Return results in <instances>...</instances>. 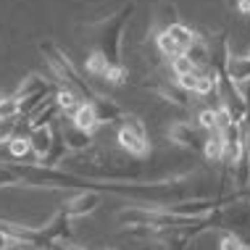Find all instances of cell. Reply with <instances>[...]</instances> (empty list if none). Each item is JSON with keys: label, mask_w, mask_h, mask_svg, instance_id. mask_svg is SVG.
<instances>
[{"label": "cell", "mask_w": 250, "mask_h": 250, "mask_svg": "<svg viewBox=\"0 0 250 250\" xmlns=\"http://www.w3.org/2000/svg\"><path fill=\"white\" fill-rule=\"evenodd\" d=\"M63 168L90 182H145V166L140 158L105 150V147H90L84 153H69L63 161Z\"/></svg>", "instance_id": "obj_1"}, {"label": "cell", "mask_w": 250, "mask_h": 250, "mask_svg": "<svg viewBox=\"0 0 250 250\" xmlns=\"http://www.w3.org/2000/svg\"><path fill=\"white\" fill-rule=\"evenodd\" d=\"M40 53L45 56V63H48V69L53 74V79L58 82V87H69V90L77 92L84 103H90V100L98 95L95 87L87 82V79H82V74L77 71V66L71 63L69 53L63 48H58L56 42L45 40V42H40Z\"/></svg>", "instance_id": "obj_2"}, {"label": "cell", "mask_w": 250, "mask_h": 250, "mask_svg": "<svg viewBox=\"0 0 250 250\" xmlns=\"http://www.w3.org/2000/svg\"><path fill=\"white\" fill-rule=\"evenodd\" d=\"M132 13H134V3H126L98 26V48L95 50L103 53L111 66L124 63V61H121V37H124L126 21L132 19Z\"/></svg>", "instance_id": "obj_3"}, {"label": "cell", "mask_w": 250, "mask_h": 250, "mask_svg": "<svg viewBox=\"0 0 250 250\" xmlns=\"http://www.w3.org/2000/svg\"><path fill=\"white\" fill-rule=\"evenodd\" d=\"M116 143L119 150L132 155V158H147L150 155V137H147V126L137 113H124L116 129Z\"/></svg>", "instance_id": "obj_4"}, {"label": "cell", "mask_w": 250, "mask_h": 250, "mask_svg": "<svg viewBox=\"0 0 250 250\" xmlns=\"http://www.w3.org/2000/svg\"><path fill=\"white\" fill-rule=\"evenodd\" d=\"M224 77L237 87V92L242 100H250V56H229L227 66H224Z\"/></svg>", "instance_id": "obj_5"}, {"label": "cell", "mask_w": 250, "mask_h": 250, "mask_svg": "<svg viewBox=\"0 0 250 250\" xmlns=\"http://www.w3.org/2000/svg\"><path fill=\"white\" fill-rule=\"evenodd\" d=\"M168 140L177 143L179 147L192 150V153H200L203 143H206V140L200 137V129L195 124H190V121H174V124L168 126Z\"/></svg>", "instance_id": "obj_6"}, {"label": "cell", "mask_w": 250, "mask_h": 250, "mask_svg": "<svg viewBox=\"0 0 250 250\" xmlns=\"http://www.w3.org/2000/svg\"><path fill=\"white\" fill-rule=\"evenodd\" d=\"M100 198H103L100 192L82 190V192L71 195V198H66V203H63L61 208H63V211L69 213L71 219H82V216H90V213L100 206Z\"/></svg>", "instance_id": "obj_7"}, {"label": "cell", "mask_w": 250, "mask_h": 250, "mask_svg": "<svg viewBox=\"0 0 250 250\" xmlns=\"http://www.w3.org/2000/svg\"><path fill=\"white\" fill-rule=\"evenodd\" d=\"M92 108H95V116H98V124H108V126H113V124H119L121 119H124V108H121L113 98H108V95H98L90 100Z\"/></svg>", "instance_id": "obj_8"}, {"label": "cell", "mask_w": 250, "mask_h": 250, "mask_svg": "<svg viewBox=\"0 0 250 250\" xmlns=\"http://www.w3.org/2000/svg\"><path fill=\"white\" fill-rule=\"evenodd\" d=\"M61 137H63L66 150H69V153H84V150H90V147H92V143H95V137H92L90 132L74 126L71 121H69V124H61Z\"/></svg>", "instance_id": "obj_9"}, {"label": "cell", "mask_w": 250, "mask_h": 250, "mask_svg": "<svg viewBox=\"0 0 250 250\" xmlns=\"http://www.w3.org/2000/svg\"><path fill=\"white\" fill-rule=\"evenodd\" d=\"M5 153H8V158L13 164H37L35 153H32V145H29V137H24V134L11 137L5 143Z\"/></svg>", "instance_id": "obj_10"}, {"label": "cell", "mask_w": 250, "mask_h": 250, "mask_svg": "<svg viewBox=\"0 0 250 250\" xmlns=\"http://www.w3.org/2000/svg\"><path fill=\"white\" fill-rule=\"evenodd\" d=\"M53 92H56V87H53L48 79H42L40 74H29V77L19 84V90L13 98L24 100V98H32V95H53Z\"/></svg>", "instance_id": "obj_11"}, {"label": "cell", "mask_w": 250, "mask_h": 250, "mask_svg": "<svg viewBox=\"0 0 250 250\" xmlns=\"http://www.w3.org/2000/svg\"><path fill=\"white\" fill-rule=\"evenodd\" d=\"M26 137H29L32 153H35V158L40 164V161L50 153V147H53V124L50 126H37V129H32Z\"/></svg>", "instance_id": "obj_12"}, {"label": "cell", "mask_w": 250, "mask_h": 250, "mask_svg": "<svg viewBox=\"0 0 250 250\" xmlns=\"http://www.w3.org/2000/svg\"><path fill=\"white\" fill-rule=\"evenodd\" d=\"M182 56L190 61L195 69H208V66H211V42L198 35V40H195V42L182 53Z\"/></svg>", "instance_id": "obj_13"}, {"label": "cell", "mask_w": 250, "mask_h": 250, "mask_svg": "<svg viewBox=\"0 0 250 250\" xmlns=\"http://www.w3.org/2000/svg\"><path fill=\"white\" fill-rule=\"evenodd\" d=\"M58 116H61V111H58L56 100L48 98L35 113H29L26 119H29V129H37V126H50V124H56Z\"/></svg>", "instance_id": "obj_14"}, {"label": "cell", "mask_w": 250, "mask_h": 250, "mask_svg": "<svg viewBox=\"0 0 250 250\" xmlns=\"http://www.w3.org/2000/svg\"><path fill=\"white\" fill-rule=\"evenodd\" d=\"M53 100H56L58 111L63 113V116H69V119H71V113L84 103V100L79 98L77 92H71L69 87H56V92H53Z\"/></svg>", "instance_id": "obj_15"}, {"label": "cell", "mask_w": 250, "mask_h": 250, "mask_svg": "<svg viewBox=\"0 0 250 250\" xmlns=\"http://www.w3.org/2000/svg\"><path fill=\"white\" fill-rule=\"evenodd\" d=\"M69 121H71L74 126H79V129L90 132V134L100 126V124H98V116H95V108H92V103H82V105L77 108V111L71 113V119H69Z\"/></svg>", "instance_id": "obj_16"}, {"label": "cell", "mask_w": 250, "mask_h": 250, "mask_svg": "<svg viewBox=\"0 0 250 250\" xmlns=\"http://www.w3.org/2000/svg\"><path fill=\"white\" fill-rule=\"evenodd\" d=\"M200 153H203V158H206L208 164H221V161H224V140H221V134L219 132L208 134Z\"/></svg>", "instance_id": "obj_17"}, {"label": "cell", "mask_w": 250, "mask_h": 250, "mask_svg": "<svg viewBox=\"0 0 250 250\" xmlns=\"http://www.w3.org/2000/svg\"><path fill=\"white\" fill-rule=\"evenodd\" d=\"M174 24H179L177 5H171V3H161V5H158V11H155V19H153V29H155V35H158V32H164V29H168V26H174Z\"/></svg>", "instance_id": "obj_18"}, {"label": "cell", "mask_w": 250, "mask_h": 250, "mask_svg": "<svg viewBox=\"0 0 250 250\" xmlns=\"http://www.w3.org/2000/svg\"><path fill=\"white\" fill-rule=\"evenodd\" d=\"M168 35H171V40H174V42H177L179 45V50L182 53H185L187 48H190V45L195 42V40H198V35H195V32L190 29V26H187V24H174V26H168Z\"/></svg>", "instance_id": "obj_19"}, {"label": "cell", "mask_w": 250, "mask_h": 250, "mask_svg": "<svg viewBox=\"0 0 250 250\" xmlns=\"http://www.w3.org/2000/svg\"><path fill=\"white\" fill-rule=\"evenodd\" d=\"M108 69H111V63L105 61V56H103V53L92 50L90 56H87V74H90L92 79H103Z\"/></svg>", "instance_id": "obj_20"}, {"label": "cell", "mask_w": 250, "mask_h": 250, "mask_svg": "<svg viewBox=\"0 0 250 250\" xmlns=\"http://www.w3.org/2000/svg\"><path fill=\"white\" fill-rule=\"evenodd\" d=\"M195 121H198V129L200 132L213 134L216 132V108H200L198 116H195Z\"/></svg>", "instance_id": "obj_21"}, {"label": "cell", "mask_w": 250, "mask_h": 250, "mask_svg": "<svg viewBox=\"0 0 250 250\" xmlns=\"http://www.w3.org/2000/svg\"><path fill=\"white\" fill-rule=\"evenodd\" d=\"M219 250H250V242H245L242 237H237V234H232V232H221Z\"/></svg>", "instance_id": "obj_22"}, {"label": "cell", "mask_w": 250, "mask_h": 250, "mask_svg": "<svg viewBox=\"0 0 250 250\" xmlns=\"http://www.w3.org/2000/svg\"><path fill=\"white\" fill-rule=\"evenodd\" d=\"M168 66H171V74H174V79H179V77H185V74H192L195 71V66L187 61L185 56H177V58H171L168 61Z\"/></svg>", "instance_id": "obj_23"}, {"label": "cell", "mask_w": 250, "mask_h": 250, "mask_svg": "<svg viewBox=\"0 0 250 250\" xmlns=\"http://www.w3.org/2000/svg\"><path fill=\"white\" fill-rule=\"evenodd\" d=\"M103 79H105L108 84H124L126 79H129V71H126L124 63H119V66H111V69L105 71Z\"/></svg>", "instance_id": "obj_24"}, {"label": "cell", "mask_w": 250, "mask_h": 250, "mask_svg": "<svg viewBox=\"0 0 250 250\" xmlns=\"http://www.w3.org/2000/svg\"><path fill=\"white\" fill-rule=\"evenodd\" d=\"M5 119H19V100L13 95L0 100V121H5Z\"/></svg>", "instance_id": "obj_25"}, {"label": "cell", "mask_w": 250, "mask_h": 250, "mask_svg": "<svg viewBox=\"0 0 250 250\" xmlns=\"http://www.w3.org/2000/svg\"><path fill=\"white\" fill-rule=\"evenodd\" d=\"M19 134V119H5L0 121V145H5L11 137Z\"/></svg>", "instance_id": "obj_26"}, {"label": "cell", "mask_w": 250, "mask_h": 250, "mask_svg": "<svg viewBox=\"0 0 250 250\" xmlns=\"http://www.w3.org/2000/svg\"><path fill=\"white\" fill-rule=\"evenodd\" d=\"M16 248H21V245H19V240L11 237V234L0 227V250H16Z\"/></svg>", "instance_id": "obj_27"}, {"label": "cell", "mask_w": 250, "mask_h": 250, "mask_svg": "<svg viewBox=\"0 0 250 250\" xmlns=\"http://www.w3.org/2000/svg\"><path fill=\"white\" fill-rule=\"evenodd\" d=\"M48 250H90V248H84V245H77L74 240H69V242H56V245H50Z\"/></svg>", "instance_id": "obj_28"}, {"label": "cell", "mask_w": 250, "mask_h": 250, "mask_svg": "<svg viewBox=\"0 0 250 250\" xmlns=\"http://www.w3.org/2000/svg\"><path fill=\"white\" fill-rule=\"evenodd\" d=\"M234 3H237V8L242 13H248V16H250V0H234Z\"/></svg>", "instance_id": "obj_29"}, {"label": "cell", "mask_w": 250, "mask_h": 250, "mask_svg": "<svg viewBox=\"0 0 250 250\" xmlns=\"http://www.w3.org/2000/svg\"><path fill=\"white\" fill-rule=\"evenodd\" d=\"M105 250H116V248H105Z\"/></svg>", "instance_id": "obj_30"}, {"label": "cell", "mask_w": 250, "mask_h": 250, "mask_svg": "<svg viewBox=\"0 0 250 250\" xmlns=\"http://www.w3.org/2000/svg\"><path fill=\"white\" fill-rule=\"evenodd\" d=\"M3 98H5V95H0V100H3Z\"/></svg>", "instance_id": "obj_31"}, {"label": "cell", "mask_w": 250, "mask_h": 250, "mask_svg": "<svg viewBox=\"0 0 250 250\" xmlns=\"http://www.w3.org/2000/svg\"><path fill=\"white\" fill-rule=\"evenodd\" d=\"M248 56H250V53H248Z\"/></svg>", "instance_id": "obj_32"}]
</instances>
